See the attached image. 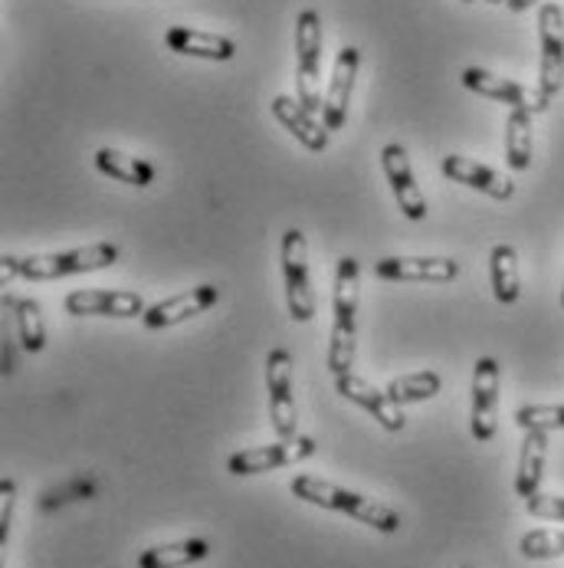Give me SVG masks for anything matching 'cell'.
Listing matches in <instances>:
<instances>
[{
    "instance_id": "obj_4",
    "label": "cell",
    "mask_w": 564,
    "mask_h": 568,
    "mask_svg": "<svg viewBox=\"0 0 564 568\" xmlns=\"http://www.w3.org/2000/svg\"><path fill=\"white\" fill-rule=\"evenodd\" d=\"M296 99L312 115L322 112V17L316 10L296 20Z\"/></svg>"
},
{
    "instance_id": "obj_6",
    "label": "cell",
    "mask_w": 564,
    "mask_h": 568,
    "mask_svg": "<svg viewBox=\"0 0 564 568\" xmlns=\"http://www.w3.org/2000/svg\"><path fill=\"white\" fill-rule=\"evenodd\" d=\"M319 444L309 434H299L293 440H279V444H266V447H249V450H237L227 460V470L234 477H256V474H269L279 467H293L302 464L309 457H316Z\"/></svg>"
},
{
    "instance_id": "obj_36",
    "label": "cell",
    "mask_w": 564,
    "mask_h": 568,
    "mask_svg": "<svg viewBox=\"0 0 564 568\" xmlns=\"http://www.w3.org/2000/svg\"><path fill=\"white\" fill-rule=\"evenodd\" d=\"M466 3H473V0H466Z\"/></svg>"
},
{
    "instance_id": "obj_19",
    "label": "cell",
    "mask_w": 564,
    "mask_h": 568,
    "mask_svg": "<svg viewBox=\"0 0 564 568\" xmlns=\"http://www.w3.org/2000/svg\"><path fill=\"white\" fill-rule=\"evenodd\" d=\"M273 115L293 132V139H299L302 149L309 152H325L328 149V129L319 122V115H312L299 99L293 95H276L273 99Z\"/></svg>"
},
{
    "instance_id": "obj_25",
    "label": "cell",
    "mask_w": 564,
    "mask_h": 568,
    "mask_svg": "<svg viewBox=\"0 0 564 568\" xmlns=\"http://www.w3.org/2000/svg\"><path fill=\"white\" fill-rule=\"evenodd\" d=\"M211 556L207 539H184L171 546H152L139 556V568H187Z\"/></svg>"
},
{
    "instance_id": "obj_3",
    "label": "cell",
    "mask_w": 564,
    "mask_h": 568,
    "mask_svg": "<svg viewBox=\"0 0 564 568\" xmlns=\"http://www.w3.org/2000/svg\"><path fill=\"white\" fill-rule=\"evenodd\" d=\"M119 263V246L115 244H89L63 253H33V256H17V273L20 280L43 283V280H63L76 273H95L109 270Z\"/></svg>"
},
{
    "instance_id": "obj_12",
    "label": "cell",
    "mask_w": 564,
    "mask_h": 568,
    "mask_svg": "<svg viewBox=\"0 0 564 568\" xmlns=\"http://www.w3.org/2000/svg\"><path fill=\"white\" fill-rule=\"evenodd\" d=\"M463 85L473 89L476 95L492 99V102H505L509 109L548 112V105H552V99H545L539 89H529V85H522V82L495 77V73L480 70V67H466V70H463Z\"/></svg>"
},
{
    "instance_id": "obj_17",
    "label": "cell",
    "mask_w": 564,
    "mask_h": 568,
    "mask_svg": "<svg viewBox=\"0 0 564 568\" xmlns=\"http://www.w3.org/2000/svg\"><path fill=\"white\" fill-rule=\"evenodd\" d=\"M443 174L463 187H473L485 197H495V201H509L515 194V181L499 174L495 168H489L483 162H473L466 155H447L443 159Z\"/></svg>"
},
{
    "instance_id": "obj_32",
    "label": "cell",
    "mask_w": 564,
    "mask_h": 568,
    "mask_svg": "<svg viewBox=\"0 0 564 568\" xmlns=\"http://www.w3.org/2000/svg\"><path fill=\"white\" fill-rule=\"evenodd\" d=\"M535 3H542V0H505V7H509L512 13H525V10L535 7Z\"/></svg>"
},
{
    "instance_id": "obj_35",
    "label": "cell",
    "mask_w": 564,
    "mask_h": 568,
    "mask_svg": "<svg viewBox=\"0 0 564 568\" xmlns=\"http://www.w3.org/2000/svg\"><path fill=\"white\" fill-rule=\"evenodd\" d=\"M562 306H564V290H562Z\"/></svg>"
},
{
    "instance_id": "obj_10",
    "label": "cell",
    "mask_w": 564,
    "mask_h": 568,
    "mask_svg": "<svg viewBox=\"0 0 564 568\" xmlns=\"http://www.w3.org/2000/svg\"><path fill=\"white\" fill-rule=\"evenodd\" d=\"M358 67H361V50L358 47H341L331 67V80H328V92L322 102V125L328 132L345 129L348 122V102L358 82Z\"/></svg>"
},
{
    "instance_id": "obj_28",
    "label": "cell",
    "mask_w": 564,
    "mask_h": 568,
    "mask_svg": "<svg viewBox=\"0 0 564 568\" xmlns=\"http://www.w3.org/2000/svg\"><path fill=\"white\" fill-rule=\"evenodd\" d=\"M522 430H564V405H525L515 410Z\"/></svg>"
},
{
    "instance_id": "obj_26",
    "label": "cell",
    "mask_w": 564,
    "mask_h": 568,
    "mask_svg": "<svg viewBox=\"0 0 564 568\" xmlns=\"http://www.w3.org/2000/svg\"><path fill=\"white\" fill-rule=\"evenodd\" d=\"M440 388H443V378L437 372H413V375L394 378L384 392L391 395L394 405H417V402L440 395Z\"/></svg>"
},
{
    "instance_id": "obj_18",
    "label": "cell",
    "mask_w": 564,
    "mask_h": 568,
    "mask_svg": "<svg viewBox=\"0 0 564 568\" xmlns=\"http://www.w3.org/2000/svg\"><path fill=\"white\" fill-rule=\"evenodd\" d=\"M164 43H167V50H174L181 57H197V60H214V63H227L237 57V43L230 37L194 30V27H171L164 33Z\"/></svg>"
},
{
    "instance_id": "obj_13",
    "label": "cell",
    "mask_w": 564,
    "mask_h": 568,
    "mask_svg": "<svg viewBox=\"0 0 564 568\" xmlns=\"http://www.w3.org/2000/svg\"><path fill=\"white\" fill-rule=\"evenodd\" d=\"M70 316H112V320H142L145 300L125 290H76L63 300Z\"/></svg>"
},
{
    "instance_id": "obj_7",
    "label": "cell",
    "mask_w": 564,
    "mask_h": 568,
    "mask_svg": "<svg viewBox=\"0 0 564 568\" xmlns=\"http://www.w3.org/2000/svg\"><path fill=\"white\" fill-rule=\"evenodd\" d=\"M539 43H542V67H539V92L555 99L564 85V7L545 0L539 7Z\"/></svg>"
},
{
    "instance_id": "obj_8",
    "label": "cell",
    "mask_w": 564,
    "mask_h": 568,
    "mask_svg": "<svg viewBox=\"0 0 564 568\" xmlns=\"http://www.w3.org/2000/svg\"><path fill=\"white\" fill-rule=\"evenodd\" d=\"M266 392L269 417L279 440H293L296 434V395H293V355L286 348H273L266 355Z\"/></svg>"
},
{
    "instance_id": "obj_30",
    "label": "cell",
    "mask_w": 564,
    "mask_h": 568,
    "mask_svg": "<svg viewBox=\"0 0 564 568\" xmlns=\"http://www.w3.org/2000/svg\"><path fill=\"white\" fill-rule=\"evenodd\" d=\"M13 509H17V484L7 477V480H0V546H7V539H10Z\"/></svg>"
},
{
    "instance_id": "obj_29",
    "label": "cell",
    "mask_w": 564,
    "mask_h": 568,
    "mask_svg": "<svg viewBox=\"0 0 564 568\" xmlns=\"http://www.w3.org/2000/svg\"><path fill=\"white\" fill-rule=\"evenodd\" d=\"M529 516L535 519H548V523H564V496H552V493H535L532 499H525Z\"/></svg>"
},
{
    "instance_id": "obj_15",
    "label": "cell",
    "mask_w": 564,
    "mask_h": 568,
    "mask_svg": "<svg viewBox=\"0 0 564 568\" xmlns=\"http://www.w3.org/2000/svg\"><path fill=\"white\" fill-rule=\"evenodd\" d=\"M217 300H221V290H217L214 283H201V286H194V290H187V293H177V296H171V300H164V303L148 306L145 316H142V323H145V328H152V332L174 328V325L187 323V320L207 313Z\"/></svg>"
},
{
    "instance_id": "obj_23",
    "label": "cell",
    "mask_w": 564,
    "mask_h": 568,
    "mask_svg": "<svg viewBox=\"0 0 564 568\" xmlns=\"http://www.w3.org/2000/svg\"><path fill=\"white\" fill-rule=\"evenodd\" d=\"M532 115L529 109H509L505 119V162L512 171H529L532 152H535V135H532Z\"/></svg>"
},
{
    "instance_id": "obj_34",
    "label": "cell",
    "mask_w": 564,
    "mask_h": 568,
    "mask_svg": "<svg viewBox=\"0 0 564 568\" xmlns=\"http://www.w3.org/2000/svg\"><path fill=\"white\" fill-rule=\"evenodd\" d=\"M489 3H505V0H489Z\"/></svg>"
},
{
    "instance_id": "obj_22",
    "label": "cell",
    "mask_w": 564,
    "mask_h": 568,
    "mask_svg": "<svg viewBox=\"0 0 564 568\" xmlns=\"http://www.w3.org/2000/svg\"><path fill=\"white\" fill-rule=\"evenodd\" d=\"M95 168L109 174L112 181L132 184V187H152L155 184V164L135 155H125L119 149H99L95 152Z\"/></svg>"
},
{
    "instance_id": "obj_14",
    "label": "cell",
    "mask_w": 564,
    "mask_h": 568,
    "mask_svg": "<svg viewBox=\"0 0 564 568\" xmlns=\"http://www.w3.org/2000/svg\"><path fill=\"white\" fill-rule=\"evenodd\" d=\"M335 392H338L345 402H351V405H358L361 410H368L384 430H391V434H401L403 430L407 417L401 414V405H394L388 392L368 385L361 375H355V372L338 375V378H335Z\"/></svg>"
},
{
    "instance_id": "obj_5",
    "label": "cell",
    "mask_w": 564,
    "mask_h": 568,
    "mask_svg": "<svg viewBox=\"0 0 564 568\" xmlns=\"http://www.w3.org/2000/svg\"><path fill=\"white\" fill-rule=\"evenodd\" d=\"M283 280H286V310L296 323H309L316 316V293L309 280V246L306 234L289 227L283 234Z\"/></svg>"
},
{
    "instance_id": "obj_11",
    "label": "cell",
    "mask_w": 564,
    "mask_h": 568,
    "mask_svg": "<svg viewBox=\"0 0 564 568\" xmlns=\"http://www.w3.org/2000/svg\"><path fill=\"white\" fill-rule=\"evenodd\" d=\"M375 276L388 283H453L460 263L453 256H384L375 263Z\"/></svg>"
},
{
    "instance_id": "obj_21",
    "label": "cell",
    "mask_w": 564,
    "mask_h": 568,
    "mask_svg": "<svg viewBox=\"0 0 564 568\" xmlns=\"http://www.w3.org/2000/svg\"><path fill=\"white\" fill-rule=\"evenodd\" d=\"M489 280L492 293L502 306H515L522 296V273H519V253L512 244H495L489 253Z\"/></svg>"
},
{
    "instance_id": "obj_16",
    "label": "cell",
    "mask_w": 564,
    "mask_h": 568,
    "mask_svg": "<svg viewBox=\"0 0 564 568\" xmlns=\"http://www.w3.org/2000/svg\"><path fill=\"white\" fill-rule=\"evenodd\" d=\"M381 164H384V174L391 181V191L398 197V207L403 211V217L407 221H423L427 217V201H423L420 184L413 181V168H410V159H407V149L398 145V142L384 145Z\"/></svg>"
},
{
    "instance_id": "obj_1",
    "label": "cell",
    "mask_w": 564,
    "mask_h": 568,
    "mask_svg": "<svg viewBox=\"0 0 564 568\" xmlns=\"http://www.w3.org/2000/svg\"><path fill=\"white\" fill-rule=\"evenodd\" d=\"M358 300H361V263L355 256H341L335 270V320L328 338V372L348 375L358 352Z\"/></svg>"
},
{
    "instance_id": "obj_9",
    "label": "cell",
    "mask_w": 564,
    "mask_h": 568,
    "mask_svg": "<svg viewBox=\"0 0 564 568\" xmlns=\"http://www.w3.org/2000/svg\"><path fill=\"white\" fill-rule=\"evenodd\" d=\"M499 385H502V368L495 358H480L473 372V414H470V430L476 444H489L499 430Z\"/></svg>"
},
{
    "instance_id": "obj_31",
    "label": "cell",
    "mask_w": 564,
    "mask_h": 568,
    "mask_svg": "<svg viewBox=\"0 0 564 568\" xmlns=\"http://www.w3.org/2000/svg\"><path fill=\"white\" fill-rule=\"evenodd\" d=\"M17 276H20V273H17V256H13V253H7V256H3V270H0V280H3V286H10Z\"/></svg>"
},
{
    "instance_id": "obj_20",
    "label": "cell",
    "mask_w": 564,
    "mask_h": 568,
    "mask_svg": "<svg viewBox=\"0 0 564 568\" xmlns=\"http://www.w3.org/2000/svg\"><path fill=\"white\" fill-rule=\"evenodd\" d=\"M545 460H548V434L545 430H525L522 454H519V474H515V493L522 499H532L535 493H542Z\"/></svg>"
},
{
    "instance_id": "obj_2",
    "label": "cell",
    "mask_w": 564,
    "mask_h": 568,
    "mask_svg": "<svg viewBox=\"0 0 564 568\" xmlns=\"http://www.w3.org/2000/svg\"><path fill=\"white\" fill-rule=\"evenodd\" d=\"M289 493L302 503H312V506H322V509H335V513H345L378 532H398L401 529V516L388 506V503H378L371 496H361L355 489L338 487V484H328V480H319V477H296L289 484Z\"/></svg>"
},
{
    "instance_id": "obj_37",
    "label": "cell",
    "mask_w": 564,
    "mask_h": 568,
    "mask_svg": "<svg viewBox=\"0 0 564 568\" xmlns=\"http://www.w3.org/2000/svg\"><path fill=\"white\" fill-rule=\"evenodd\" d=\"M460 568H470V566H460Z\"/></svg>"
},
{
    "instance_id": "obj_27",
    "label": "cell",
    "mask_w": 564,
    "mask_h": 568,
    "mask_svg": "<svg viewBox=\"0 0 564 568\" xmlns=\"http://www.w3.org/2000/svg\"><path fill=\"white\" fill-rule=\"evenodd\" d=\"M525 559H562L564 556V529H532L519 542Z\"/></svg>"
},
{
    "instance_id": "obj_24",
    "label": "cell",
    "mask_w": 564,
    "mask_h": 568,
    "mask_svg": "<svg viewBox=\"0 0 564 568\" xmlns=\"http://www.w3.org/2000/svg\"><path fill=\"white\" fill-rule=\"evenodd\" d=\"M3 306L13 310V320H17V335H20V345L23 352L37 355L47 348V323H43V313H40V303L37 300H17L10 293H3Z\"/></svg>"
},
{
    "instance_id": "obj_33",
    "label": "cell",
    "mask_w": 564,
    "mask_h": 568,
    "mask_svg": "<svg viewBox=\"0 0 564 568\" xmlns=\"http://www.w3.org/2000/svg\"><path fill=\"white\" fill-rule=\"evenodd\" d=\"M13 365H17V358H13V345H10V342H3V372L10 375V372H13Z\"/></svg>"
}]
</instances>
